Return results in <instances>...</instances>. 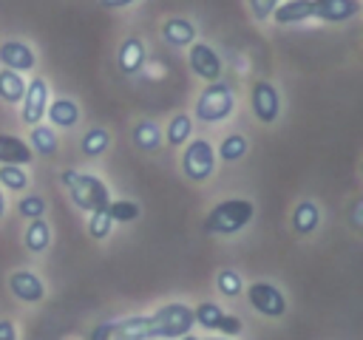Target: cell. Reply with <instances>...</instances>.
<instances>
[{
  "instance_id": "1",
  "label": "cell",
  "mask_w": 363,
  "mask_h": 340,
  "mask_svg": "<svg viewBox=\"0 0 363 340\" xmlns=\"http://www.w3.org/2000/svg\"><path fill=\"white\" fill-rule=\"evenodd\" d=\"M255 218V204L250 198H224L213 204L201 221L207 235H235Z\"/></svg>"
},
{
  "instance_id": "2",
  "label": "cell",
  "mask_w": 363,
  "mask_h": 340,
  "mask_svg": "<svg viewBox=\"0 0 363 340\" xmlns=\"http://www.w3.org/2000/svg\"><path fill=\"white\" fill-rule=\"evenodd\" d=\"M60 181L65 184L68 196H71V204L82 212H94V210H102L108 207L111 201V190L108 184L94 176V173H79V170H62L60 173Z\"/></svg>"
},
{
  "instance_id": "3",
  "label": "cell",
  "mask_w": 363,
  "mask_h": 340,
  "mask_svg": "<svg viewBox=\"0 0 363 340\" xmlns=\"http://www.w3.org/2000/svg\"><path fill=\"white\" fill-rule=\"evenodd\" d=\"M88 340H156V320L153 314H130L119 320L96 323Z\"/></svg>"
},
{
  "instance_id": "4",
  "label": "cell",
  "mask_w": 363,
  "mask_h": 340,
  "mask_svg": "<svg viewBox=\"0 0 363 340\" xmlns=\"http://www.w3.org/2000/svg\"><path fill=\"white\" fill-rule=\"evenodd\" d=\"M235 110V91L227 85V82H207L204 91L199 94L196 99V119L199 122H207V125H216V122H224L230 119Z\"/></svg>"
},
{
  "instance_id": "5",
  "label": "cell",
  "mask_w": 363,
  "mask_h": 340,
  "mask_svg": "<svg viewBox=\"0 0 363 340\" xmlns=\"http://www.w3.org/2000/svg\"><path fill=\"white\" fill-rule=\"evenodd\" d=\"M150 314L156 320V340H182L196 326L193 306L187 303H164Z\"/></svg>"
},
{
  "instance_id": "6",
  "label": "cell",
  "mask_w": 363,
  "mask_h": 340,
  "mask_svg": "<svg viewBox=\"0 0 363 340\" xmlns=\"http://www.w3.org/2000/svg\"><path fill=\"white\" fill-rule=\"evenodd\" d=\"M216 147L207 139H190L182 150V173L187 181H207L216 173Z\"/></svg>"
},
{
  "instance_id": "7",
  "label": "cell",
  "mask_w": 363,
  "mask_h": 340,
  "mask_svg": "<svg viewBox=\"0 0 363 340\" xmlns=\"http://www.w3.org/2000/svg\"><path fill=\"white\" fill-rule=\"evenodd\" d=\"M193 320H196V326H201V329H207V332H221V334H227V337H235V334L244 332L241 317L224 312V309H221L218 303H213V300L199 303V306L193 309Z\"/></svg>"
},
{
  "instance_id": "8",
  "label": "cell",
  "mask_w": 363,
  "mask_h": 340,
  "mask_svg": "<svg viewBox=\"0 0 363 340\" xmlns=\"http://www.w3.org/2000/svg\"><path fill=\"white\" fill-rule=\"evenodd\" d=\"M187 65L199 79H204V85L207 82H218L221 71H224L218 51L204 40H196V42L187 45Z\"/></svg>"
},
{
  "instance_id": "9",
  "label": "cell",
  "mask_w": 363,
  "mask_h": 340,
  "mask_svg": "<svg viewBox=\"0 0 363 340\" xmlns=\"http://www.w3.org/2000/svg\"><path fill=\"white\" fill-rule=\"evenodd\" d=\"M48 102H51V88L43 76H31L26 82V94H23V110H20V119L23 125L34 128L45 119V110H48Z\"/></svg>"
},
{
  "instance_id": "10",
  "label": "cell",
  "mask_w": 363,
  "mask_h": 340,
  "mask_svg": "<svg viewBox=\"0 0 363 340\" xmlns=\"http://www.w3.org/2000/svg\"><path fill=\"white\" fill-rule=\"evenodd\" d=\"M250 108H252V116L261 125L278 122V116H281V94H278L275 82H269V79L252 82V88H250Z\"/></svg>"
},
{
  "instance_id": "11",
  "label": "cell",
  "mask_w": 363,
  "mask_h": 340,
  "mask_svg": "<svg viewBox=\"0 0 363 340\" xmlns=\"http://www.w3.org/2000/svg\"><path fill=\"white\" fill-rule=\"evenodd\" d=\"M247 298H250V306L258 312V314H264V317H284L286 314V298H284V292L275 286V283H269V280H255V283H250V289H247Z\"/></svg>"
},
{
  "instance_id": "12",
  "label": "cell",
  "mask_w": 363,
  "mask_h": 340,
  "mask_svg": "<svg viewBox=\"0 0 363 340\" xmlns=\"http://www.w3.org/2000/svg\"><path fill=\"white\" fill-rule=\"evenodd\" d=\"M360 14V0H309V20L346 23Z\"/></svg>"
},
{
  "instance_id": "13",
  "label": "cell",
  "mask_w": 363,
  "mask_h": 340,
  "mask_svg": "<svg viewBox=\"0 0 363 340\" xmlns=\"http://www.w3.org/2000/svg\"><path fill=\"white\" fill-rule=\"evenodd\" d=\"M0 65L17 74H28L37 65V54L26 40H6L0 42Z\"/></svg>"
},
{
  "instance_id": "14",
  "label": "cell",
  "mask_w": 363,
  "mask_h": 340,
  "mask_svg": "<svg viewBox=\"0 0 363 340\" xmlns=\"http://www.w3.org/2000/svg\"><path fill=\"white\" fill-rule=\"evenodd\" d=\"M9 292L23 303H40L45 298V283L31 269H14L9 275Z\"/></svg>"
},
{
  "instance_id": "15",
  "label": "cell",
  "mask_w": 363,
  "mask_h": 340,
  "mask_svg": "<svg viewBox=\"0 0 363 340\" xmlns=\"http://www.w3.org/2000/svg\"><path fill=\"white\" fill-rule=\"evenodd\" d=\"M145 62H147V45H145V40L142 37H125L119 42V48H116V65H119V71L125 76H136V74H142Z\"/></svg>"
},
{
  "instance_id": "16",
  "label": "cell",
  "mask_w": 363,
  "mask_h": 340,
  "mask_svg": "<svg viewBox=\"0 0 363 340\" xmlns=\"http://www.w3.org/2000/svg\"><path fill=\"white\" fill-rule=\"evenodd\" d=\"M34 150L28 147L26 139L11 136V133H0V164H17V167H28L34 162Z\"/></svg>"
},
{
  "instance_id": "17",
  "label": "cell",
  "mask_w": 363,
  "mask_h": 340,
  "mask_svg": "<svg viewBox=\"0 0 363 340\" xmlns=\"http://www.w3.org/2000/svg\"><path fill=\"white\" fill-rule=\"evenodd\" d=\"M162 40L173 48H187L196 42V23L187 17H167L162 23Z\"/></svg>"
},
{
  "instance_id": "18",
  "label": "cell",
  "mask_w": 363,
  "mask_h": 340,
  "mask_svg": "<svg viewBox=\"0 0 363 340\" xmlns=\"http://www.w3.org/2000/svg\"><path fill=\"white\" fill-rule=\"evenodd\" d=\"M79 116H82L79 105H77L74 99H68V96L51 99V102H48V110H45V119L51 122V128H62V130L77 128Z\"/></svg>"
},
{
  "instance_id": "19",
  "label": "cell",
  "mask_w": 363,
  "mask_h": 340,
  "mask_svg": "<svg viewBox=\"0 0 363 340\" xmlns=\"http://www.w3.org/2000/svg\"><path fill=\"white\" fill-rule=\"evenodd\" d=\"M289 224H292V230L298 235H312L318 230V224H320V207L312 198L298 201L295 210H292V215H289Z\"/></svg>"
},
{
  "instance_id": "20",
  "label": "cell",
  "mask_w": 363,
  "mask_h": 340,
  "mask_svg": "<svg viewBox=\"0 0 363 340\" xmlns=\"http://www.w3.org/2000/svg\"><path fill=\"white\" fill-rule=\"evenodd\" d=\"M28 142V147L34 150V156H57V150H60V136H57V130L51 128V125H34L31 128V136L26 139Z\"/></svg>"
},
{
  "instance_id": "21",
  "label": "cell",
  "mask_w": 363,
  "mask_h": 340,
  "mask_svg": "<svg viewBox=\"0 0 363 340\" xmlns=\"http://www.w3.org/2000/svg\"><path fill=\"white\" fill-rule=\"evenodd\" d=\"M130 136H133V144H136L139 150H145V153L159 150V147H162V142H164L162 128H159L153 119H139V122L133 125Z\"/></svg>"
},
{
  "instance_id": "22",
  "label": "cell",
  "mask_w": 363,
  "mask_h": 340,
  "mask_svg": "<svg viewBox=\"0 0 363 340\" xmlns=\"http://www.w3.org/2000/svg\"><path fill=\"white\" fill-rule=\"evenodd\" d=\"M162 136H164V142H167L170 147L187 144L190 136H193V116H190V113H173V116L167 119V128L162 130Z\"/></svg>"
},
{
  "instance_id": "23",
  "label": "cell",
  "mask_w": 363,
  "mask_h": 340,
  "mask_svg": "<svg viewBox=\"0 0 363 340\" xmlns=\"http://www.w3.org/2000/svg\"><path fill=\"white\" fill-rule=\"evenodd\" d=\"M269 17H272V23H278V26L303 23V20H309V0H281Z\"/></svg>"
},
{
  "instance_id": "24",
  "label": "cell",
  "mask_w": 363,
  "mask_h": 340,
  "mask_svg": "<svg viewBox=\"0 0 363 340\" xmlns=\"http://www.w3.org/2000/svg\"><path fill=\"white\" fill-rule=\"evenodd\" d=\"M23 244H26V249L34 252V255L45 252L48 244H51V227H48V221H45V218L28 221V227H26V232H23Z\"/></svg>"
},
{
  "instance_id": "25",
  "label": "cell",
  "mask_w": 363,
  "mask_h": 340,
  "mask_svg": "<svg viewBox=\"0 0 363 340\" xmlns=\"http://www.w3.org/2000/svg\"><path fill=\"white\" fill-rule=\"evenodd\" d=\"M108 147H111V130L108 128H88L79 139V150L88 159H99L102 153H108Z\"/></svg>"
},
{
  "instance_id": "26",
  "label": "cell",
  "mask_w": 363,
  "mask_h": 340,
  "mask_svg": "<svg viewBox=\"0 0 363 340\" xmlns=\"http://www.w3.org/2000/svg\"><path fill=\"white\" fill-rule=\"evenodd\" d=\"M23 94H26L23 74L9 71V68H0V99L9 102V105H20L23 102Z\"/></svg>"
},
{
  "instance_id": "27",
  "label": "cell",
  "mask_w": 363,
  "mask_h": 340,
  "mask_svg": "<svg viewBox=\"0 0 363 340\" xmlns=\"http://www.w3.org/2000/svg\"><path fill=\"white\" fill-rule=\"evenodd\" d=\"M247 150H250V139H247L244 133H227V136L221 139L218 150H216V159L233 164V162H241V159L247 156Z\"/></svg>"
},
{
  "instance_id": "28",
  "label": "cell",
  "mask_w": 363,
  "mask_h": 340,
  "mask_svg": "<svg viewBox=\"0 0 363 340\" xmlns=\"http://www.w3.org/2000/svg\"><path fill=\"white\" fill-rule=\"evenodd\" d=\"M105 210H108L113 224H130V221H136L142 215V207L136 201H130V198H111Z\"/></svg>"
},
{
  "instance_id": "29",
  "label": "cell",
  "mask_w": 363,
  "mask_h": 340,
  "mask_svg": "<svg viewBox=\"0 0 363 340\" xmlns=\"http://www.w3.org/2000/svg\"><path fill=\"white\" fill-rule=\"evenodd\" d=\"M216 289H218V295H224V298H238V295L244 292V278H241L235 269L224 266V269H218V275H216Z\"/></svg>"
},
{
  "instance_id": "30",
  "label": "cell",
  "mask_w": 363,
  "mask_h": 340,
  "mask_svg": "<svg viewBox=\"0 0 363 340\" xmlns=\"http://www.w3.org/2000/svg\"><path fill=\"white\" fill-rule=\"evenodd\" d=\"M28 173L26 167H17V164H0V187L11 190V193H23L28 187Z\"/></svg>"
},
{
  "instance_id": "31",
  "label": "cell",
  "mask_w": 363,
  "mask_h": 340,
  "mask_svg": "<svg viewBox=\"0 0 363 340\" xmlns=\"http://www.w3.org/2000/svg\"><path fill=\"white\" fill-rule=\"evenodd\" d=\"M111 230H113V221H111V215H108L105 207L88 212V235H91L94 241H105V238L111 235Z\"/></svg>"
},
{
  "instance_id": "32",
  "label": "cell",
  "mask_w": 363,
  "mask_h": 340,
  "mask_svg": "<svg viewBox=\"0 0 363 340\" xmlns=\"http://www.w3.org/2000/svg\"><path fill=\"white\" fill-rule=\"evenodd\" d=\"M45 210H48V204H45V198L37 196V193H28V196H23V198L17 201V212H20L23 218H28V221L45 218Z\"/></svg>"
},
{
  "instance_id": "33",
  "label": "cell",
  "mask_w": 363,
  "mask_h": 340,
  "mask_svg": "<svg viewBox=\"0 0 363 340\" xmlns=\"http://www.w3.org/2000/svg\"><path fill=\"white\" fill-rule=\"evenodd\" d=\"M250 3V11H252V17L255 20H269V14L275 11V6L281 3V0H247Z\"/></svg>"
},
{
  "instance_id": "34",
  "label": "cell",
  "mask_w": 363,
  "mask_h": 340,
  "mask_svg": "<svg viewBox=\"0 0 363 340\" xmlns=\"http://www.w3.org/2000/svg\"><path fill=\"white\" fill-rule=\"evenodd\" d=\"M0 340H17V326L9 317H0Z\"/></svg>"
},
{
  "instance_id": "35",
  "label": "cell",
  "mask_w": 363,
  "mask_h": 340,
  "mask_svg": "<svg viewBox=\"0 0 363 340\" xmlns=\"http://www.w3.org/2000/svg\"><path fill=\"white\" fill-rule=\"evenodd\" d=\"M99 3H102V8H128L136 0H99Z\"/></svg>"
},
{
  "instance_id": "36",
  "label": "cell",
  "mask_w": 363,
  "mask_h": 340,
  "mask_svg": "<svg viewBox=\"0 0 363 340\" xmlns=\"http://www.w3.org/2000/svg\"><path fill=\"white\" fill-rule=\"evenodd\" d=\"M360 210H363V201H354V207H352V227L354 230H360Z\"/></svg>"
},
{
  "instance_id": "37",
  "label": "cell",
  "mask_w": 363,
  "mask_h": 340,
  "mask_svg": "<svg viewBox=\"0 0 363 340\" xmlns=\"http://www.w3.org/2000/svg\"><path fill=\"white\" fill-rule=\"evenodd\" d=\"M6 215V196H3V190H0V218Z\"/></svg>"
},
{
  "instance_id": "38",
  "label": "cell",
  "mask_w": 363,
  "mask_h": 340,
  "mask_svg": "<svg viewBox=\"0 0 363 340\" xmlns=\"http://www.w3.org/2000/svg\"><path fill=\"white\" fill-rule=\"evenodd\" d=\"M182 340H218V337H193V334H184ZM224 340H227V337H224Z\"/></svg>"
}]
</instances>
